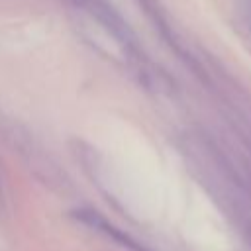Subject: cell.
<instances>
[{
	"instance_id": "cell-1",
	"label": "cell",
	"mask_w": 251,
	"mask_h": 251,
	"mask_svg": "<svg viewBox=\"0 0 251 251\" xmlns=\"http://www.w3.org/2000/svg\"><path fill=\"white\" fill-rule=\"evenodd\" d=\"M80 220L82 222H86V224H90L92 227H96V229H102V231H106L108 235H112L116 241H120L122 245H126V247H129V249H135V251H143V249H139L135 243H133V239H129L127 235H124L120 229H116L114 226H110L106 220H102L98 214H94V212H86V214H80Z\"/></svg>"
}]
</instances>
